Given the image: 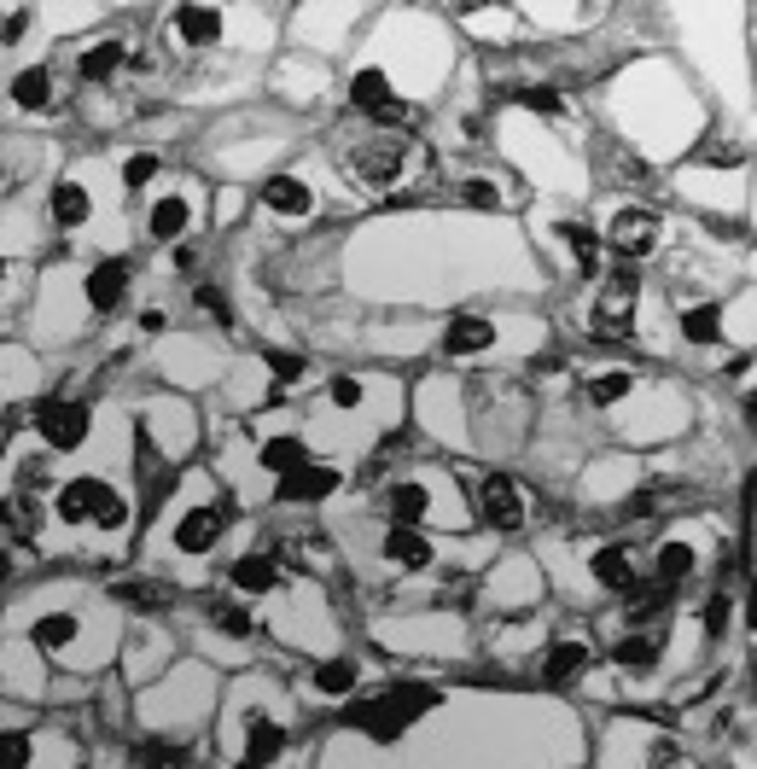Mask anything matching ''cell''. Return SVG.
<instances>
[{
  "mask_svg": "<svg viewBox=\"0 0 757 769\" xmlns=\"http://www.w3.org/2000/svg\"><path fill=\"white\" fill-rule=\"evenodd\" d=\"M431 705H437V688H426V682H402V688H390L385 700H361V705L350 711V729L373 734V740H397L408 723H420Z\"/></svg>",
  "mask_w": 757,
  "mask_h": 769,
  "instance_id": "6da1fadb",
  "label": "cell"
},
{
  "mask_svg": "<svg viewBox=\"0 0 757 769\" xmlns=\"http://www.w3.org/2000/svg\"><path fill=\"white\" fill-rule=\"evenodd\" d=\"M408 164H426V152H414L408 140H368V146L350 152V175L361 187H373V193H385L390 182H402Z\"/></svg>",
  "mask_w": 757,
  "mask_h": 769,
  "instance_id": "7a4b0ae2",
  "label": "cell"
},
{
  "mask_svg": "<svg viewBox=\"0 0 757 769\" xmlns=\"http://www.w3.org/2000/svg\"><path fill=\"white\" fill-rule=\"evenodd\" d=\"M630 321H635V274H612L589 310V332L594 339H623Z\"/></svg>",
  "mask_w": 757,
  "mask_h": 769,
  "instance_id": "3957f363",
  "label": "cell"
},
{
  "mask_svg": "<svg viewBox=\"0 0 757 769\" xmlns=\"http://www.w3.org/2000/svg\"><path fill=\"white\" fill-rule=\"evenodd\" d=\"M36 426H41V438L54 444V449H76L88 438V408L76 402V397H47L36 408Z\"/></svg>",
  "mask_w": 757,
  "mask_h": 769,
  "instance_id": "277c9868",
  "label": "cell"
},
{
  "mask_svg": "<svg viewBox=\"0 0 757 769\" xmlns=\"http://www.w3.org/2000/svg\"><path fill=\"white\" fill-rule=\"evenodd\" d=\"M350 99H356L361 111H373L379 123H408V106H402L397 94H390V76H385V70H373V65H368V70H356Z\"/></svg>",
  "mask_w": 757,
  "mask_h": 769,
  "instance_id": "5b68a950",
  "label": "cell"
},
{
  "mask_svg": "<svg viewBox=\"0 0 757 769\" xmlns=\"http://www.w3.org/2000/svg\"><path fill=\"white\" fill-rule=\"evenodd\" d=\"M478 502H484V519L495 525V530H518L525 525V490H518L513 478H484V490H478Z\"/></svg>",
  "mask_w": 757,
  "mask_h": 769,
  "instance_id": "8992f818",
  "label": "cell"
},
{
  "mask_svg": "<svg viewBox=\"0 0 757 769\" xmlns=\"http://www.w3.org/2000/svg\"><path fill=\"white\" fill-rule=\"evenodd\" d=\"M216 536H222V513L216 507H193V513H181V525H175V548L181 554H211Z\"/></svg>",
  "mask_w": 757,
  "mask_h": 769,
  "instance_id": "52a82bcc",
  "label": "cell"
},
{
  "mask_svg": "<svg viewBox=\"0 0 757 769\" xmlns=\"http://www.w3.org/2000/svg\"><path fill=\"white\" fill-rule=\"evenodd\" d=\"M123 298H128V263H123V256H111V263H99L88 274V303H94L99 315H111Z\"/></svg>",
  "mask_w": 757,
  "mask_h": 769,
  "instance_id": "ba28073f",
  "label": "cell"
},
{
  "mask_svg": "<svg viewBox=\"0 0 757 769\" xmlns=\"http://www.w3.org/2000/svg\"><path fill=\"white\" fill-rule=\"evenodd\" d=\"M332 490H338V473L332 467H309V460L280 478V496L285 502H327Z\"/></svg>",
  "mask_w": 757,
  "mask_h": 769,
  "instance_id": "9c48e42d",
  "label": "cell"
},
{
  "mask_svg": "<svg viewBox=\"0 0 757 769\" xmlns=\"http://www.w3.org/2000/svg\"><path fill=\"white\" fill-rule=\"evenodd\" d=\"M652 240H659V216H652V211H623V216L612 222V245H618L623 256H647Z\"/></svg>",
  "mask_w": 757,
  "mask_h": 769,
  "instance_id": "30bf717a",
  "label": "cell"
},
{
  "mask_svg": "<svg viewBox=\"0 0 757 769\" xmlns=\"http://www.w3.org/2000/svg\"><path fill=\"white\" fill-rule=\"evenodd\" d=\"M385 554H390V566H402V572H426L431 566V543L420 536V525H390Z\"/></svg>",
  "mask_w": 757,
  "mask_h": 769,
  "instance_id": "8fae6325",
  "label": "cell"
},
{
  "mask_svg": "<svg viewBox=\"0 0 757 769\" xmlns=\"http://www.w3.org/2000/svg\"><path fill=\"white\" fill-rule=\"evenodd\" d=\"M280 747H285V729H280V723H269V717H251V723H245V752H240V769H263L269 758H280Z\"/></svg>",
  "mask_w": 757,
  "mask_h": 769,
  "instance_id": "7c38bea8",
  "label": "cell"
},
{
  "mask_svg": "<svg viewBox=\"0 0 757 769\" xmlns=\"http://www.w3.org/2000/svg\"><path fill=\"white\" fill-rule=\"evenodd\" d=\"M263 204L274 216H309V211H316V198H309V187L298 182V175H269V182H263Z\"/></svg>",
  "mask_w": 757,
  "mask_h": 769,
  "instance_id": "4fadbf2b",
  "label": "cell"
},
{
  "mask_svg": "<svg viewBox=\"0 0 757 769\" xmlns=\"http://www.w3.org/2000/svg\"><path fill=\"white\" fill-rule=\"evenodd\" d=\"M12 106H18V111L54 106V70H47V65H23V70L12 76Z\"/></svg>",
  "mask_w": 757,
  "mask_h": 769,
  "instance_id": "5bb4252c",
  "label": "cell"
},
{
  "mask_svg": "<svg viewBox=\"0 0 757 769\" xmlns=\"http://www.w3.org/2000/svg\"><path fill=\"white\" fill-rule=\"evenodd\" d=\"M495 344V327L484 315H460L449 332H443V356H478Z\"/></svg>",
  "mask_w": 757,
  "mask_h": 769,
  "instance_id": "9a60e30c",
  "label": "cell"
},
{
  "mask_svg": "<svg viewBox=\"0 0 757 769\" xmlns=\"http://www.w3.org/2000/svg\"><path fill=\"white\" fill-rule=\"evenodd\" d=\"M227 583L245 588V595H269V588H280V566H274L269 554H245V559H233Z\"/></svg>",
  "mask_w": 757,
  "mask_h": 769,
  "instance_id": "2e32d148",
  "label": "cell"
},
{
  "mask_svg": "<svg viewBox=\"0 0 757 769\" xmlns=\"http://www.w3.org/2000/svg\"><path fill=\"white\" fill-rule=\"evenodd\" d=\"M589 572H594V583H606V588H635L641 577H635V559H630V548H594V559H589Z\"/></svg>",
  "mask_w": 757,
  "mask_h": 769,
  "instance_id": "e0dca14e",
  "label": "cell"
},
{
  "mask_svg": "<svg viewBox=\"0 0 757 769\" xmlns=\"http://www.w3.org/2000/svg\"><path fill=\"white\" fill-rule=\"evenodd\" d=\"M175 36L187 47H211L222 36V7H181L175 12Z\"/></svg>",
  "mask_w": 757,
  "mask_h": 769,
  "instance_id": "ac0fdd59",
  "label": "cell"
},
{
  "mask_svg": "<svg viewBox=\"0 0 757 769\" xmlns=\"http://www.w3.org/2000/svg\"><path fill=\"white\" fill-rule=\"evenodd\" d=\"M94 496H99V478H70L65 490L54 496V513L65 525H88L94 519Z\"/></svg>",
  "mask_w": 757,
  "mask_h": 769,
  "instance_id": "d6986e66",
  "label": "cell"
},
{
  "mask_svg": "<svg viewBox=\"0 0 757 769\" xmlns=\"http://www.w3.org/2000/svg\"><path fill=\"white\" fill-rule=\"evenodd\" d=\"M88 216H94L88 187H83V182H59V187H54V222H59V227H83Z\"/></svg>",
  "mask_w": 757,
  "mask_h": 769,
  "instance_id": "ffe728a7",
  "label": "cell"
},
{
  "mask_svg": "<svg viewBox=\"0 0 757 769\" xmlns=\"http://www.w3.org/2000/svg\"><path fill=\"white\" fill-rule=\"evenodd\" d=\"M0 530L18 536V543H36V502L12 490V496H0Z\"/></svg>",
  "mask_w": 757,
  "mask_h": 769,
  "instance_id": "44dd1931",
  "label": "cell"
},
{
  "mask_svg": "<svg viewBox=\"0 0 757 769\" xmlns=\"http://www.w3.org/2000/svg\"><path fill=\"white\" fill-rule=\"evenodd\" d=\"M123 41H99V47H88L83 59H76V70H83V82H111V76L123 70Z\"/></svg>",
  "mask_w": 757,
  "mask_h": 769,
  "instance_id": "7402d4cb",
  "label": "cell"
},
{
  "mask_svg": "<svg viewBox=\"0 0 757 769\" xmlns=\"http://www.w3.org/2000/svg\"><path fill=\"white\" fill-rule=\"evenodd\" d=\"M583 671H589V648H583V641H560V648L547 653V664H542L547 682H578Z\"/></svg>",
  "mask_w": 757,
  "mask_h": 769,
  "instance_id": "603a6c76",
  "label": "cell"
},
{
  "mask_svg": "<svg viewBox=\"0 0 757 769\" xmlns=\"http://www.w3.org/2000/svg\"><path fill=\"white\" fill-rule=\"evenodd\" d=\"M146 234L152 240H181V234H187V198H158V204H152Z\"/></svg>",
  "mask_w": 757,
  "mask_h": 769,
  "instance_id": "cb8c5ba5",
  "label": "cell"
},
{
  "mask_svg": "<svg viewBox=\"0 0 757 769\" xmlns=\"http://www.w3.org/2000/svg\"><path fill=\"white\" fill-rule=\"evenodd\" d=\"M117 595H123L128 606H146V612H164V606L175 601V588H169V583H158V577H135V583H117Z\"/></svg>",
  "mask_w": 757,
  "mask_h": 769,
  "instance_id": "d4e9b609",
  "label": "cell"
},
{
  "mask_svg": "<svg viewBox=\"0 0 757 769\" xmlns=\"http://www.w3.org/2000/svg\"><path fill=\"white\" fill-rule=\"evenodd\" d=\"M426 507H431V496L420 490V484H390V519L397 525H420Z\"/></svg>",
  "mask_w": 757,
  "mask_h": 769,
  "instance_id": "484cf974",
  "label": "cell"
},
{
  "mask_svg": "<svg viewBox=\"0 0 757 769\" xmlns=\"http://www.w3.org/2000/svg\"><path fill=\"white\" fill-rule=\"evenodd\" d=\"M682 332L693 344H717L722 339V315H717V303H693V310H682Z\"/></svg>",
  "mask_w": 757,
  "mask_h": 769,
  "instance_id": "4316f807",
  "label": "cell"
},
{
  "mask_svg": "<svg viewBox=\"0 0 757 769\" xmlns=\"http://www.w3.org/2000/svg\"><path fill=\"white\" fill-rule=\"evenodd\" d=\"M140 769H193V752L187 747H169V740H146V747L135 752Z\"/></svg>",
  "mask_w": 757,
  "mask_h": 769,
  "instance_id": "83f0119b",
  "label": "cell"
},
{
  "mask_svg": "<svg viewBox=\"0 0 757 769\" xmlns=\"http://www.w3.org/2000/svg\"><path fill=\"white\" fill-rule=\"evenodd\" d=\"M88 525H99V530H123L128 525V502L111 490L106 478H99V496H94V519Z\"/></svg>",
  "mask_w": 757,
  "mask_h": 769,
  "instance_id": "f1b7e54d",
  "label": "cell"
},
{
  "mask_svg": "<svg viewBox=\"0 0 757 769\" xmlns=\"http://www.w3.org/2000/svg\"><path fill=\"white\" fill-rule=\"evenodd\" d=\"M612 659L630 664V671H647V664L659 659V635H647V630H641V635H623L618 648H612Z\"/></svg>",
  "mask_w": 757,
  "mask_h": 769,
  "instance_id": "f546056e",
  "label": "cell"
},
{
  "mask_svg": "<svg viewBox=\"0 0 757 769\" xmlns=\"http://www.w3.org/2000/svg\"><path fill=\"white\" fill-rule=\"evenodd\" d=\"M303 460H309V449H303L298 438H269V444H263V467L280 473V478L292 473V467H303Z\"/></svg>",
  "mask_w": 757,
  "mask_h": 769,
  "instance_id": "4dcf8cb0",
  "label": "cell"
},
{
  "mask_svg": "<svg viewBox=\"0 0 757 769\" xmlns=\"http://www.w3.org/2000/svg\"><path fill=\"white\" fill-rule=\"evenodd\" d=\"M70 641H76V619H70V612H47V619L36 624V648H47V653L70 648Z\"/></svg>",
  "mask_w": 757,
  "mask_h": 769,
  "instance_id": "1f68e13d",
  "label": "cell"
},
{
  "mask_svg": "<svg viewBox=\"0 0 757 769\" xmlns=\"http://www.w3.org/2000/svg\"><path fill=\"white\" fill-rule=\"evenodd\" d=\"M316 688H321V694H350V688H356V659H327L321 664V671H316Z\"/></svg>",
  "mask_w": 757,
  "mask_h": 769,
  "instance_id": "d6a6232c",
  "label": "cell"
},
{
  "mask_svg": "<svg viewBox=\"0 0 757 769\" xmlns=\"http://www.w3.org/2000/svg\"><path fill=\"white\" fill-rule=\"evenodd\" d=\"M560 240H565L571 251H578V269H589V274L600 269V240L589 234V227H578V222H565V227H560Z\"/></svg>",
  "mask_w": 757,
  "mask_h": 769,
  "instance_id": "836d02e7",
  "label": "cell"
},
{
  "mask_svg": "<svg viewBox=\"0 0 757 769\" xmlns=\"http://www.w3.org/2000/svg\"><path fill=\"white\" fill-rule=\"evenodd\" d=\"M30 758H36V740L30 734H18V729L0 734V769H30Z\"/></svg>",
  "mask_w": 757,
  "mask_h": 769,
  "instance_id": "e575fe53",
  "label": "cell"
},
{
  "mask_svg": "<svg viewBox=\"0 0 757 769\" xmlns=\"http://www.w3.org/2000/svg\"><path fill=\"white\" fill-rule=\"evenodd\" d=\"M518 106H531L542 117H565V94H554V88H518Z\"/></svg>",
  "mask_w": 757,
  "mask_h": 769,
  "instance_id": "d590c367",
  "label": "cell"
},
{
  "mask_svg": "<svg viewBox=\"0 0 757 769\" xmlns=\"http://www.w3.org/2000/svg\"><path fill=\"white\" fill-rule=\"evenodd\" d=\"M630 384H635L630 373H600V379L589 384V397H594L600 408H606V402H618V397H630Z\"/></svg>",
  "mask_w": 757,
  "mask_h": 769,
  "instance_id": "8d00e7d4",
  "label": "cell"
},
{
  "mask_svg": "<svg viewBox=\"0 0 757 769\" xmlns=\"http://www.w3.org/2000/svg\"><path fill=\"white\" fill-rule=\"evenodd\" d=\"M211 619H216V630H227V635H251L245 606H233V601H211Z\"/></svg>",
  "mask_w": 757,
  "mask_h": 769,
  "instance_id": "74e56055",
  "label": "cell"
},
{
  "mask_svg": "<svg viewBox=\"0 0 757 769\" xmlns=\"http://www.w3.org/2000/svg\"><path fill=\"white\" fill-rule=\"evenodd\" d=\"M152 175H158V152H135V158H123V182L128 187H146Z\"/></svg>",
  "mask_w": 757,
  "mask_h": 769,
  "instance_id": "f35d334b",
  "label": "cell"
},
{
  "mask_svg": "<svg viewBox=\"0 0 757 769\" xmlns=\"http://www.w3.org/2000/svg\"><path fill=\"white\" fill-rule=\"evenodd\" d=\"M460 204H473V211H502V193H495L489 182H466L460 187Z\"/></svg>",
  "mask_w": 757,
  "mask_h": 769,
  "instance_id": "ab89813d",
  "label": "cell"
},
{
  "mask_svg": "<svg viewBox=\"0 0 757 769\" xmlns=\"http://www.w3.org/2000/svg\"><path fill=\"white\" fill-rule=\"evenodd\" d=\"M269 373H274V379H303V356H292V350H269Z\"/></svg>",
  "mask_w": 757,
  "mask_h": 769,
  "instance_id": "60d3db41",
  "label": "cell"
},
{
  "mask_svg": "<svg viewBox=\"0 0 757 769\" xmlns=\"http://www.w3.org/2000/svg\"><path fill=\"white\" fill-rule=\"evenodd\" d=\"M728 612H735V601H728V595H711V601H705V630L722 635V630H728Z\"/></svg>",
  "mask_w": 757,
  "mask_h": 769,
  "instance_id": "b9f144b4",
  "label": "cell"
},
{
  "mask_svg": "<svg viewBox=\"0 0 757 769\" xmlns=\"http://www.w3.org/2000/svg\"><path fill=\"white\" fill-rule=\"evenodd\" d=\"M327 397H332V408H356L361 402V379H332Z\"/></svg>",
  "mask_w": 757,
  "mask_h": 769,
  "instance_id": "7bdbcfd3",
  "label": "cell"
},
{
  "mask_svg": "<svg viewBox=\"0 0 757 769\" xmlns=\"http://www.w3.org/2000/svg\"><path fill=\"white\" fill-rule=\"evenodd\" d=\"M198 310H204V315H216V321H233V310H227V298H222L216 286H198Z\"/></svg>",
  "mask_w": 757,
  "mask_h": 769,
  "instance_id": "ee69618b",
  "label": "cell"
},
{
  "mask_svg": "<svg viewBox=\"0 0 757 769\" xmlns=\"http://www.w3.org/2000/svg\"><path fill=\"white\" fill-rule=\"evenodd\" d=\"M23 30H30V12H7V18H0V47L23 41Z\"/></svg>",
  "mask_w": 757,
  "mask_h": 769,
  "instance_id": "f6af8a7d",
  "label": "cell"
},
{
  "mask_svg": "<svg viewBox=\"0 0 757 769\" xmlns=\"http://www.w3.org/2000/svg\"><path fill=\"white\" fill-rule=\"evenodd\" d=\"M7 274H12V269H7V256H0V286H7Z\"/></svg>",
  "mask_w": 757,
  "mask_h": 769,
  "instance_id": "bcb514c9",
  "label": "cell"
},
{
  "mask_svg": "<svg viewBox=\"0 0 757 769\" xmlns=\"http://www.w3.org/2000/svg\"><path fill=\"white\" fill-rule=\"evenodd\" d=\"M0 577H7V554H0Z\"/></svg>",
  "mask_w": 757,
  "mask_h": 769,
  "instance_id": "7dc6e473",
  "label": "cell"
}]
</instances>
